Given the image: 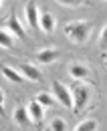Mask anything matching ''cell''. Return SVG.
Here are the masks:
<instances>
[{
    "mask_svg": "<svg viewBox=\"0 0 107 131\" xmlns=\"http://www.w3.org/2000/svg\"><path fill=\"white\" fill-rule=\"evenodd\" d=\"M55 26H57V20L53 16V12H48V10L41 12V30L46 32V34H51L55 30Z\"/></svg>",
    "mask_w": 107,
    "mask_h": 131,
    "instance_id": "8",
    "label": "cell"
},
{
    "mask_svg": "<svg viewBox=\"0 0 107 131\" xmlns=\"http://www.w3.org/2000/svg\"><path fill=\"white\" fill-rule=\"evenodd\" d=\"M69 73H71V77H73L75 81H85V79H89V69L85 65H71L69 67Z\"/></svg>",
    "mask_w": 107,
    "mask_h": 131,
    "instance_id": "11",
    "label": "cell"
},
{
    "mask_svg": "<svg viewBox=\"0 0 107 131\" xmlns=\"http://www.w3.org/2000/svg\"><path fill=\"white\" fill-rule=\"evenodd\" d=\"M75 131H97V121L95 119H85L75 127Z\"/></svg>",
    "mask_w": 107,
    "mask_h": 131,
    "instance_id": "14",
    "label": "cell"
},
{
    "mask_svg": "<svg viewBox=\"0 0 107 131\" xmlns=\"http://www.w3.org/2000/svg\"><path fill=\"white\" fill-rule=\"evenodd\" d=\"M65 34H67L73 42H77V45L87 42V38H89V34H91V22H87V20L69 22V24L65 26Z\"/></svg>",
    "mask_w": 107,
    "mask_h": 131,
    "instance_id": "1",
    "label": "cell"
},
{
    "mask_svg": "<svg viewBox=\"0 0 107 131\" xmlns=\"http://www.w3.org/2000/svg\"><path fill=\"white\" fill-rule=\"evenodd\" d=\"M59 4H63V6H69V8H77V6H81L83 2H77V0H59Z\"/></svg>",
    "mask_w": 107,
    "mask_h": 131,
    "instance_id": "18",
    "label": "cell"
},
{
    "mask_svg": "<svg viewBox=\"0 0 107 131\" xmlns=\"http://www.w3.org/2000/svg\"><path fill=\"white\" fill-rule=\"evenodd\" d=\"M16 69H18V71L22 73V77H24V79H28V81H41V79H43L41 71H38L36 67L28 65V63H18Z\"/></svg>",
    "mask_w": 107,
    "mask_h": 131,
    "instance_id": "6",
    "label": "cell"
},
{
    "mask_svg": "<svg viewBox=\"0 0 107 131\" xmlns=\"http://www.w3.org/2000/svg\"><path fill=\"white\" fill-rule=\"evenodd\" d=\"M53 97L57 99V103H61L65 109H73V95L61 81H53Z\"/></svg>",
    "mask_w": 107,
    "mask_h": 131,
    "instance_id": "3",
    "label": "cell"
},
{
    "mask_svg": "<svg viewBox=\"0 0 107 131\" xmlns=\"http://www.w3.org/2000/svg\"><path fill=\"white\" fill-rule=\"evenodd\" d=\"M2 75L12 83H24L26 81V79L22 77V73H20L18 69H12L10 65H2Z\"/></svg>",
    "mask_w": 107,
    "mask_h": 131,
    "instance_id": "9",
    "label": "cell"
},
{
    "mask_svg": "<svg viewBox=\"0 0 107 131\" xmlns=\"http://www.w3.org/2000/svg\"><path fill=\"white\" fill-rule=\"evenodd\" d=\"M34 99H36V101H38L43 107H53V105H55V101H57L53 95H48V93H45V91H43V93H38Z\"/></svg>",
    "mask_w": 107,
    "mask_h": 131,
    "instance_id": "13",
    "label": "cell"
},
{
    "mask_svg": "<svg viewBox=\"0 0 107 131\" xmlns=\"http://www.w3.org/2000/svg\"><path fill=\"white\" fill-rule=\"evenodd\" d=\"M105 67H107V59H105Z\"/></svg>",
    "mask_w": 107,
    "mask_h": 131,
    "instance_id": "19",
    "label": "cell"
},
{
    "mask_svg": "<svg viewBox=\"0 0 107 131\" xmlns=\"http://www.w3.org/2000/svg\"><path fill=\"white\" fill-rule=\"evenodd\" d=\"M65 129H67L65 119H61V117H55V119L51 121V131H65Z\"/></svg>",
    "mask_w": 107,
    "mask_h": 131,
    "instance_id": "16",
    "label": "cell"
},
{
    "mask_svg": "<svg viewBox=\"0 0 107 131\" xmlns=\"http://www.w3.org/2000/svg\"><path fill=\"white\" fill-rule=\"evenodd\" d=\"M6 30L10 34H16L18 38H24L26 34H24V28H22V24L16 20V16H10L8 20H6Z\"/></svg>",
    "mask_w": 107,
    "mask_h": 131,
    "instance_id": "10",
    "label": "cell"
},
{
    "mask_svg": "<svg viewBox=\"0 0 107 131\" xmlns=\"http://www.w3.org/2000/svg\"><path fill=\"white\" fill-rule=\"evenodd\" d=\"M24 12H26V22H28V26H31L32 30L41 28V14H38V8H36L34 2H26Z\"/></svg>",
    "mask_w": 107,
    "mask_h": 131,
    "instance_id": "4",
    "label": "cell"
},
{
    "mask_svg": "<svg viewBox=\"0 0 107 131\" xmlns=\"http://www.w3.org/2000/svg\"><path fill=\"white\" fill-rule=\"evenodd\" d=\"M14 121L20 125V127H26L28 123H31V115H28V109L26 107H16L14 109Z\"/></svg>",
    "mask_w": 107,
    "mask_h": 131,
    "instance_id": "12",
    "label": "cell"
},
{
    "mask_svg": "<svg viewBox=\"0 0 107 131\" xmlns=\"http://www.w3.org/2000/svg\"><path fill=\"white\" fill-rule=\"evenodd\" d=\"M26 109H28V115H31V119L34 123H41V121H43V117H45V107H43L36 99H32L31 103L26 105Z\"/></svg>",
    "mask_w": 107,
    "mask_h": 131,
    "instance_id": "7",
    "label": "cell"
},
{
    "mask_svg": "<svg viewBox=\"0 0 107 131\" xmlns=\"http://www.w3.org/2000/svg\"><path fill=\"white\" fill-rule=\"evenodd\" d=\"M59 57H61V52L57 49H43V50L36 52V63H41V65H51V63L59 61Z\"/></svg>",
    "mask_w": 107,
    "mask_h": 131,
    "instance_id": "5",
    "label": "cell"
},
{
    "mask_svg": "<svg viewBox=\"0 0 107 131\" xmlns=\"http://www.w3.org/2000/svg\"><path fill=\"white\" fill-rule=\"evenodd\" d=\"M12 45H14V42H12V34L8 32L6 28L0 30V47H2V49H12Z\"/></svg>",
    "mask_w": 107,
    "mask_h": 131,
    "instance_id": "15",
    "label": "cell"
},
{
    "mask_svg": "<svg viewBox=\"0 0 107 131\" xmlns=\"http://www.w3.org/2000/svg\"><path fill=\"white\" fill-rule=\"evenodd\" d=\"M99 49L107 50V24L103 26V30H101V34H99Z\"/></svg>",
    "mask_w": 107,
    "mask_h": 131,
    "instance_id": "17",
    "label": "cell"
},
{
    "mask_svg": "<svg viewBox=\"0 0 107 131\" xmlns=\"http://www.w3.org/2000/svg\"><path fill=\"white\" fill-rule=\"evenodd\" d=\"M71 95H73V111H75V113H81V111L87 107L89 97H91L89 87L85 85V81H75V83H73V87H71Z\"/></svg>",
    "mask_w": 107,
    "mask_h": 131,
    "instance_id": "2",
    "label": "cell"
}]
</instances>
